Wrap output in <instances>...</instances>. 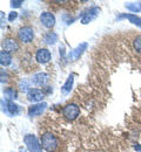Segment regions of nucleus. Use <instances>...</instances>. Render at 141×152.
<instances>
[{"label":"nucleus","mask_w":141,"mask_h":152,"mask_svg":"<svg viewBox=\"0 0 141 152\" xmlns=\"http://www.w3.org/2000/svg\"><path fill=\"white\" fill-rule=\"evenodd\" d=\"M135 150H138V151L141 152V146H140V145H138V144H137V145H135Z\"/></svg>","instance_id":"nucleus-23"},{"label":"nucleus","mask_w":141,"mask_h":152,"mask_svg":"<svg viewBox=\"0 0 141 152\" xmlns=\"http://www.w3.org/2000/svg\"><path fill=\"white\" fill-rule=\"evenodd\" d=\"M133 49L141 55V34H138L135 35L134 39H133Z\"/></svg>","instance_id":"nucleus-17"},{"label":"nucleus","mask_w":141,"mask_h":152,"mask_svg":"<svg viewBox=\"0 0 141 152\" xmlns=\"http://www.w3.org/2000/svg\"><path fill=\"white\" fill-rule=\"evenodd\" d=\"M24 142L27 146V149L31 152H41V144H39L38 138L34 134H26L24 137Z\"/></svg>","instance_id":"nucleus-4"},{"label":"nucleus","mask_w":141,"mask_h":152,"mask_svg":"<svg viewBox=\"0 0 141 152\" xmlns=\"http://www.w3.org/2000/svg\"><path fill=\"white\" fill-rule=\"evenodd\" d=\"M62 116L69 121L73 122L80 116V107L75 103H68L62 108Z\"/></svg>","instance_id":"nucleus-2"},{"label":"nucleus","mask_w":141,"mask_h":152,"mask_svg":"<svg viewBox=\"0 0 141 152\" xmlns=\"http://www.w3.org/2000/svg\"><path fill=\"white\" fill-rule=\"evenodd\" d=\"M73 82H74V76L69 75L68 78H67V81L65 82V84L61 87V93H62L63 95H67V94L71 93L72 87H73Z\"/></svg>","instance_id":"nucleus-13"},{"label":"nucleus","mask_w":141,"mask_h":152,"mask_svg":"<svg viewBox=\"0 0 141 152\" xmlns=\"http://www.w3.org/2000/svg\"><path fill=\"white\" fill-rule=\"evenodd\" d=\"M4 111L8 116H17L20 113V107L16 104L13 101H8L6 102V108H4Z\"/></svg>","instance_id":"nucleus-11"},{"label":"nucleus","mask_w":141,"mask_h":152,"mask_svg":"<svg viewBox=\"0 0 141 152\" xmlns=\"http://www.w3.org/2000/svg\"><path fill=\"white\" fill-rule=\"evenodd\" d=\"M34 39V31L31 26H22L18 32V40L21 43H30Z\"/></svg>","instance_id":"nucleus-3"},{"label":"nucleus","mask_w":141,"mask_h":152,"mask_svg":"<svg viewBox=\"0 0 141 152\" xmlns=\"http://www.w3.org/2000/svg\"><path fill=\"white\" fill-rule=\"evenodd\" d=\"M17 18H18V13H17V12H11L10 15H8V21L12 22V21H14Z\"/></svg>","instance_id":"nucleus-21"},{"label":"nucleus","mask_w":141,"mask_h":152,"mask_svg":"<svg viewBox=\"0 0 141 152\" xmlns=\"http://www.w3.org/2000/svg\"><path fill=\"white\" fill-rule=\"evenodd\" d=\"M44 97H45V94L42 93V90L37 89V88L30 89L27 93V99L30 102H33V103H40L44 99Z\"/></svg>","instance_id":"nucleus-9"},{"label":"nucleus","mask_w":141,"mask_h":152,"mask_svg":"<svg viewBox=\"0 0 141 152\" xmlns=\"http://www.w3.org/2000/svg\"><path fill=\"white\" fill-rule=\"evenodd\" d=\"M45 42L46 43H48V45H54L57 41H58V35L55 34V33H53V32H49V33H47L46 35H45Z\"/></svg>","instance_id":"nucleus-19"},{"label":"nucleus","mask_w":141,"mask_h":152,"mask_svg":"<svg viewBox=\"0 0 141 152\" xmlns=\"http://www.w3.org/2000/svg\"><path fill=\"white\" fill-rule=\"evenodd\" d=\"M40 21L46 28L51 29L55 25V17L51 12H44V13H41L40 15Z\"/></svg>","instance_id":"nucleus-7"},{"label":"nucleus","mask_w":141,"mask_h":152,"mask_svg":"<svg viewBox=\"0 0 141 152\" xmlns=\"http://www.w3.org/2000/svg\"><path fill=\"white\" fill-rule=\"evenodd\" d=\"M20 152H27V151H25L24 149H20Z\"/></svg>","instance_id":"nucleus-24"},{"label":"nucleus","mask_w":141,"mask_h":152,"mask_svg":"<svg viewBox=\"0 0 141 152\" xmlns=\"http://www.w3.org/2000/svg\"><path fill=\"white\" fill-rule=\"evenodd\" d=\"M1 47H2V50L7 52V53H14L19 49V43L17 40L12 38H7V39H4L2 43H1Z\"/></svg>","instance_id":"nucleus-5"},{"label":"nucleus","mask_w":141,"mask_h":152,"mask_svg":"<svg viewBox=\"0 0 141 152\" xmlns=\"http://www.w3.org/2000/svg\"><path fill=\"white\" fill-rule=\"evenodd\" d=\"M100 12H101V10L99 7H91V8L83 14V17L81 18V23H82V25H87V23L92 22L93 20L100 14Z\"/></svg>","instance_id":"nucleus-6"},{"label":"nucleus","mask_w":141,"mask_h":152,"mask_svg":"<svg viewBox=\"0 0 141 152\" xmlns=\"http://www.w3.org/2000/svg\"><path fill=\"white\" fill-rule=\"evenodd\" d=\"M47 108V103H38V104H33L28 108V116L31 117H35V116H40Z\"/></svg>","instance_id":"nucleus-10"},{"label":"nucleus","mask_w":141,"mask_h":152,"mask_svg":"<svg viewBox=\"0 0 141 152\" xmlns=\"http://www.w3.org/2000/svg\"><path fill=\"white\" fill-rule=\"evenodd\" d=\"M21 4H24V1H21V0H17V1H11V7H20Z\"/></svg>","instance_id":"nucleus-22"},{"label":"nucleus","mask_w":141,"mask_h":152,"mask_svg":"<svg viewBox=\"0 0 141 152\" xmlns=\"http://www.w3.org/2000/svg\"><path fill=\"white\" fill-rule=\"evenodd\" d=\"M49 80V76L46 73H37L32 77V82L37 86H45Z\"/></svg>","instance_id":"nucleus-12"},{"label":"nucleus","mask_w":141,"mask_h":152,"mask_svg":"<svg viewBox=\"0 0 141 152\" xmlns=\"http://www.w3.org/2000/svg\"><path fill=\"white\" fill-rule=\"evenodd\" d=\"M123 18L128 19L132 23L137 25L138 27H140L141 28V18L140 17H137L135 14H126V15H123Z\"/></svg>","instance_id":"nucleus-20"},{"label":"nucleus","mask_w":141,"mask_h":152,"mask_svg":"<svg viewBox=\"0 0 141 152\" xmlns=\"http://www.w3.org/2000/svg\"><path fill=\"white\" fill-rule=\"evenodd\" d=\"M51 57H52L51 52L47 48H40L35 53V60H37V62H39L41 64L48 63L51 61Z\"/></svg>","instance_id":"nucleus-8"},{"label":"nucleus","mask_w":141,"mask_h":152,"mask_svg":"<svg viewBox=\"0 0 141 152\" xmlns=\"http://www.w3.org/2000/svg\"><path fill=\"white\" fill-rule=\"evenodd\" d=\"M4 95L7 99L12 101V99H16L18 97V93H17V90L14 88H6L4 90Z\"/></svg>","instance_id":"nucleus-16"},{"label":"nucleus","mask_w":141,"mask_h":152,"mask_svg":"<svg viewBox=\"0 0 141 152\" xmlns=\"http://www.w3.org/2000/svg\"><path fill=\"white\" fill-rule=\"evenodd\" d=\"M59 145L58 138L52 132H46L41 136V146L47 152H53Z\"/></svg>","instance_id":"nucleus-1"},{"label":"nucleus","mask_w":141,"mask_h":152,"mask_svg":"<svg viewBox=\"0 0 141 152\" xmlns=\"http://www.w3.org/2000/svg\"><path fill=\"white\" fill-rule=\"evenodd\" d=\"M125 6L127 10H129L131 12H134V13H138L141 11V2H128Z\"/></svg>","instance_id":"nucleus-18"},{"label":"nucleus","mask_w":141,"mask_h":152,"mask_svg":"<svg viewBox=\"0 0 141 152\" xmlns=\"http://www.w3.org/2000/svg\"><path fill=\"white\" fill-rule=\"evenodd\" d=\"M0 63L2 67H7L12 63V55L5 50L0 52Z\"/></svg>","instance_id":"nucleus-14"},{"label":"nucleus","mask_w":141,"mask_h":152,"mask_svg":"<svg viewBox=\"0 0 141 152\" xmlns=\"http://www.w3.org/2000/svg\"><path fill=\"white\" fill-rule=\"evenodd\" d=\"M86 48H87V43H86V42L81 43L80 46H78L74 50H72V53H69V58L72 57V60H77V58L83 53V50H85Z\"/></svg>","instance_id":"nucleus-15"}]
</instances>
